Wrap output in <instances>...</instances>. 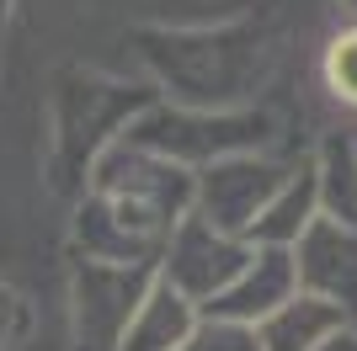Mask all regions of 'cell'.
I'll return each mask as SVG.
<instances>
[{
  "label": "cell",
  "instance_id": "obj_1",
  "mask_svg": "<svg viewBox=\"0 0 357 351\" xmlns=\"http://www.w3.org/2000/svg\"><path fill=\"white\" fill-rule=\"evenodd\" d=\"M187 213H192V171L112 139L91 160L86 203L75 213L80 261L160 266L165 240Z\"/></svg>",
  "mask_w": 357,
  "mask_h": 351
},
{
  "label": "cell",
  "instance_id": "obj_2",
  "mask_svg": "<svg viewBox=\"0 0 357 351\" xmlns=\"http://www.w3.org/2000/svg\"><path fill=\"white\" fill-rule=\"evenodd\" d=\"M144 54L171 86V102L203 107V112H235V102L267 70V48L251 27L160 32V38H149Z\"/></svg>",
  "mask_w": 357,
  "mask_h": 351
},
{
  "label": "cell",
  "instance_id": "obj_3",
  "mask_svg": "<svg viewBox=\"0 0 357 351\" xmlns=\"http://www.w3.org/2000/svg\"><path fill=\"white\" fill-rule=\"evenodd\" d=\"M123 144H139L160 160L181 165V171H203L229 155H251L267 149L272 117L256 107H235V112H203V107H176V102H149L128 117V128L118 133Z\"/></svg>",
  "mask_w": 357,
  "mask_h": 351
},
{
  "label": "cell",
  "instance_id": "obj_4",
  "mask_svg": "<svg viewBox=\"0 0 357 351\" xmlns=\"http://www.w3.org/2000/svg\"><path fill=\"white\" fill-rule=\"evenodd\" d=\"M149 288H155V266L75 261V277H70L75 351H118Z\"/></svg>",
  "mask_w": 357,
  "mask_h": 351
},
{
  "label": "cell",
  "instance_id": "obj_5",
  "mask_svg": "<svg viewBox=\"0 0 357 351\" xmlns=\"http://www.w3.org/2000/svg\"><path fill=\"white\" fill-rule=\"evenodd\" d=\"M294 165L267 155V149H251V155H229V160H213L192 176V213L203 224H213L219 234H235L245 240L251 224L261 219V208L272 203V192L288 181Z\"/></svg>",
  "mask_w": 357,
  "mask_h": 351
},
{
  "label": "cell",
  "instance_id": "obj_6",
  "mask_svg": "<svg viewBox=\"0 0 357 351\" xmlns=\"http://www.w3.org/2000/svg\"><path fill=\"white\" fill-rule=\"evenodd\" d=\"M245 261H251V245H245V240L219 234L213 224L187 213V219L171 229V240H165L155 277H160L165 288H176L181 298H192L197 309H208L213 298L245 272Z\"/></svg>",
  "mask_w": 357,
  "mask_h": 351
},
{
  "label": "cell",
  "instance_id": "obj_7",
  "mask_svg": "<svg viewBox=\"0 0 357 351\" xmlns=\"http://www.w3.org/2000/svg\"><path fill=\"white\" fill-rule=\"evenodd\" d=\"M294 272H298V292L342 309L357 325V229L352 224L314 219L304 229V240L294 245Z\"/></svg>",
  "mask_w": 357,
  "mask_h": 351
},
{
  "label": "cell",
  "instance_id": "obj_8",
  "mask_svg": "<svg viewBox=\"0 0 357 351\" xmlns=\"http://www.w3.org/2000/svg\"><path fill=\"white\" fill-rule=\"evenodd\" d=\"M298 298V272H294V250H256L251 245V261L229 288L213 298L203 314L208 320H229V325H245L256 330L261 320H272L278 309Z\"/></svg>",
  "mask_w": 357,
  "mask_h": 351
},
{
  "label": "cell",
  "instance_id": "obj_9",
  "mask_svg": "<svg viewBox=\"0 0 357 351\" xmlns=\"http://www.w3.org/2000/svg\"><path fill=\"white\" fill-rule=\"evenodd\" d=\"M314 219H320V203H314V176H310V160H298L294 171H288V181L272 192V203L261 208V219L251 224L245 245H256V250H294Z\"/></svg>",
  "mask_w": 357,
  "mask_h": 351
},
{
  "label": "cell",
  "instance_id": "obj_10",
  "mask_svg": "<svg viewBox=\"0 0 357 351\" xmlns=\"http://www.w3.org/2000/svg\"><path fill=\"white\" fill-rule=\"evenodd\" d=\"M347 325L352 320H347L342 309H331V304H320V298H310V292H298V298H288L272 320L256 325V346L261 351H326Z\"/></svg>",
  "mask_w": 357,
  "mask_h": 351
},
{
  "label": "cell",
  "instance_id": "obj_11",
  "mask_svg": "<svg viewBox=\"0 0 357 351\" xmlns=\"http://www.w3.org/2000/svg\"><path fill=\"white\" fill-rule=\"evenodd\" d=\"M197 320H203V309L155 277V288L144 292V304H139V314H134L118 351H181L187 336L197 330Z\"/></svg>",
  "mask_w": 357,
  "mask_h": 351
},
{
  "label": "cell",
  "instance_id": "obj_12",
  "mask_svg": "<svg viewBox=\"0 0 357 351\" xmlns=\"http://www.w3.org/2000/svg\"><path fill=\"white\" fill-rule=\"evenodd\" d=\"M310 176H314L320 219H336V224L357 229V144L347 133L320 139V149L310 155Z\"/></svg>",
  "mask_w": 357,
  "mask_h": 351
},
{
  "label": "cell",
  "instance_id": "obj_13",
  "mask_svg": "<svg viewBox=\"0 0 357 351\" xmlns=\"http://www.w3.org/2000/svg\"><path fill=\"white\" fill-rule=\"evenodd\" d=\"M320 75H326V91L336 96V102L357 107V22L342 27L326 43V54H320Z\"/></svg>",
  "mask_w": 357,
  "mask_h": 351
},
{
  "label": "cell",
  "instance_id": "obj_14",
  "mask_svg": "<svg viewBox=\"0 0 357 351\" xmlns=\"http://www.w3.org/2000/svg\"><path fill=\"white\" fill-rule=\"evenodd\" d=\"M181 351H261V346H256V330L229 325V320H208V314H203Z\"/></svg>",
  "mask_w": 357,
  "mask_h": 351
},
{
  "label": "cell",
  "instance_id": "obj_15",
  "mask_svg": "<svg viewBox=\"0 0 357 351\" xmlns=\"http://www.w3.org/2000/svg\"><path fill=\"white\" fill-rule=\"evenodd\" d=\"M22 325H27V304H22V292H16L11 282L0 277V351L22 336Z\"/></svg>",
  "mask_w": 357,
  "mask_h": 351
},
{
  "label": "cell",
  "instance_id": "obj_16",
  "mask_svg": "<svg viewBox=\"0 0 357 351\" xmlns=\"http://www.w3.org/2000/svg\"><path fill=\"white\" fill-rule=\"evenodd\" d=\"M326 351H357V325H347V330H342L336 341H331Z\"/></svg>",
  "mask_w": 357,
  "mask_h": 351
},
{
  "label": "cell",
  "instance_id": "obj_17",
  "mask_svg": "<svg viewBox=\"0 0 357 351\" xmlns=\"http://www.w3.org/2000/svg\"><path fill=\"white\" fill-rule=\"evenodd\" d=\"M336 6H342V11L352 16V22H357V0H336Z\"/></svg>",
  "mask_w": 357,
  "mask_h": 351
},
{
  "label": "cell",
  "instance_id": "obj_18",
  "mask_svg": "<svg viewBox=\"0 0 357 351\" xmlns=\"http://www.w3.org/2000/svg\"><path fill=\"white\" fill-rule=\"evenodd\" d=\"M0 11H6V0H0Z\"/></svg>",
  "mask_w": 357,
  "mask_h": 351
}]
</instances>
